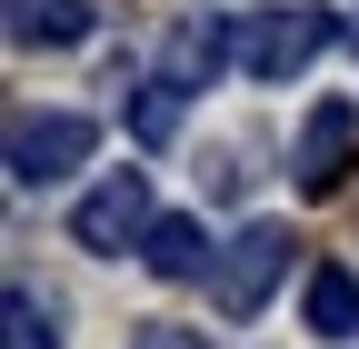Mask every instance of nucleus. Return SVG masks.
Wrapping results in <instances>:
<instances>
[{
  "label": "nucleus",
  "mask_w": 359,
  "mask_h": 349,
  "mask_svg": "<svg viewBox=\"0 0 359 349\" xmlns=\"http://www.w3.org/2000/svg\"><path fill=\"white\" fill-rule=\"evenodd\" d=\"M339 40V11L330 0H269V11H230V60L250 70V80H290V70H309Z\"/></svg>",
  "instance_id": "f257e3e1"
},
{
  "label": "nucleus",
  "mask_w": 359,
  "mask_h": 349,
  "mask_svg": "<svg viewBox=\"0 0 359 349\" xmlns=\"http://www.w3.org/2000/svg\"><path fill=\"white\" fill-rule=\"evenodd\" d=\"M290 249H299V240H290L280 220H250L230 249H219V270H210V310H219V320H259L269 289H280V270H290Z\"/></svg>",
  "instance_id": "f03ea898"
},
{
  "label": "nucleus",
  "mask_w": 359,
  "mask_h": 349,
  "mask_svg": "<svg viewBox=\"0 0 359 349\" xmlns=\"http://www.w3.org/2000/svg\"><path fill=\"white\" fill-rule=\"evenodd\" d=\"M90 110H11V180L20 190H50V180H70V170L90 160Z\"/></svg>",
  "instance_id": "7ed1b4c3"
},
{
  "label": "nucleus",
  "mask_w": 359,
  "mask_h": 349,
  "mask_svg": "<svg viewBox=\"0 0 359 349\" xmlns=\"http://www.w3.org/2000/svg\"><path fill=\"white\" fill-rule=\"evenodd\" d=\"M150 230L160 220H150V180H140V170H110V180L70 210V249H90V259H120L130 240H150Z\"/></svg>",
  "instance_id": "20e7f679"
},
{
  "label": "nucleus",
  "mask_w": 359,
  "mask_h": 349,
  "mask_svg": "<svg viewBox=\"0 0 359 349\" xmlns=\"http://www.w3.org/2000/svg\"><path fill=\"white\" fill-rule=\"evenodd\" d=\"M349 140H359V100H320V110H309V130H299V150H290L299 190H339Z\"/></svg>",
  "instance_id": "39448f33"
},
{
  "label": "nucleus",
  "mask_w": 359,
  "mask_h": 349,
  "mask_svg": "<svg viewBox=\"0 0 359 349\" xmlns=\"http://www.w3.org/2000/svg\"><path fill=\"white\" fill-rule=\"evenodd\" d=\"M219 60H230V20H210V11H190V20H180V30L160 40V80H170L180 100H190V90H200V80H210Z\"/></svg>",
  "instance_id": "423d86ee"
},
{
  "label": "nucleus",
  "mask_w": 359,
  "mask_h": 349,
  "mask_svg": "<svg viewBox=\"0 0 359 349\" xmlns=\"http://www.w3.org/2000/svg\"><path fill=\"white\" fill-rule=\"evenodd\" d=\"M11 40L20 50H70V40H90V0H11Z\"/></svg>",
  "instance_id": "0eeeda50"
},
{
  "label": "nucleus",
  "mask_w": 359,
  "mask_h": 349,
  "mask_svg": "<svg viewBox=\"0 0 359 349\" xmlns=\"http://www.w3.org/2000/svg\"><path fill=\"white\" fill-rule=\"evenodd\" d=\"M140 259H150V280H200V270H219V259L200 249V220H190V210H170V220L140 240Z\"/></svg>",
  "instance_id": "6e6552de"
},
{
  "label": "nucleus",
  "mask_w": 359,
  "mask_h": 349,
  "mask_svg": "<svg viewBox=\"0 0 359 349\" xmlns=\"http://www.w3.org/2000/svg\"><path fill=\"white\" fill-rule=\"evenodd\" d=\"M309 329H320V339H359V280L339 270V259L309 270Z\"/></svg>",
  "instance_id": "1a4fd4ad"
},
{
  "label": "nucleus",
  "mask_w": 359,
  "mask_h": 349,
  "mask_svg": "<svg viewBox=\"0 0 359 349\" xmlns=\"http://www.w3.org/2000/svg\"><path fill=\"white\" fill-rule=\"evenodd\" d=\"M130 140H140V150H170V140H180V90H170V80H140V100H130Z\"/></svg>",
  "instance_id": "9d476101"
},
{
  "label": "nucleus",
  "mask_w": 359,
  "mask_h": 349,
  "mask_svg": "<svg viewBox=\"0 0 359 349\" xmlns=\"http://www.w3.org/2000/svg\"><path fill=\"white\" fill-rule=\"evenodd\" d=\"M11 349H60V310L30 280H11Z\"/></svg>",
  "instance_id": "9b49d317"
},
{
  "label": "nucleus",
  "mask_w": 359,
  "mask_h": 349,
  "mask_svg": "<svg viewBox=\"0 0 359 349\" xmlns=\"http://www.w3.org/2000/svg\"><path fill=\"white\" fill-rule=\"evenodd\" d=\"M130 349H210V339L180 329V320H140V329H130Z\"/></svg>",
  "instance_id": "f8f14e48"
}]
</instances>
